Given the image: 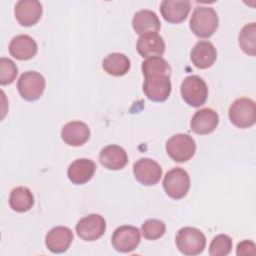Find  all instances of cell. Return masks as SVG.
<instances>
[{
  "mask_svg": "<svg viewBox=\"0 0 256 256\" xmlns=\"http://www.w3.org/2000/svg\"><path fill=\"white\" fill-rule=\"evenodd\" d=\"M178 250L187 256L200 254L206 246V237L202 231L194 227L181 228L175 237Z\"/></svg>",
  "mask_w": 256,
  "mask_h": 256,
  "instance_id": "2",
  "label": "cell"
},
{
  "mask_svg": "<svg viewBox=\"0 0 256 256\" xmlns=\"http://www.w3.org/2000/svg\"><path fill=\"white\" fill-rule=\"evenodd\" d=\"M166 231V225L158 219H148L141 227L142 235L147 240H157L161 238Z\"/></svg>",
  "mask_w": 256,
  "mask_h": 256,
  "instance_id": "26",
  "label": "cell"
},
{
  "mask_svg": "<svg viewBox=\"0 0 256 256\" xmlns=\"http://www.w3.org/2000/svg\"><path fill=\"white\" fill-rule=\"evenodd\" d=\"M143 92L148 99L154 102H163L168 99L171 93L170 75L165 73H146L143 74Z\"/></svg>",
  "mask_w": 256,
  "mask_h": 256,
  "instance_id": "3",
  "label": "cell"
},
{
  "mask_svg": "<svg viewBox=\"0 0 256 256\" xmlns=\"http://www.w3.org/2000/svg\"><path fill=\"white\" fill-rule=\"evenodd\" d=\"M219 19L212 7L197 6L191 15L189 27L194 35L199 38H209L217 30Z\"/></svg>",
  "mask_w": 256,
  "mask_h": 256,
  "instance_id": "1",
  "label": "cell"
},
{
  "mask_svg": "<svg viewBox=\"0 0 256 256\" xmlns=\"http://www.w3.org/2000/svg\"><path fill=\"white\" fill-rule=\"evenodd\" d=\"M9 205L16 212H27L34 205V196L29 188L19 186L10 192Z\"/></svg>",
  "mask_w": 256,
  "mask_h": 256,
  "instance_id": "24",
  "label": "cell"
},
{
  "mask_svg": "<svg viewBox=\"0 0 256 256\" xmlns=\"http://www.w3.org/2000/svg\"><path fill=\"white\" fill-rule=\"evenodd\" d=\"M232 239L226 234H219L213 238L209 246L211 256H226L232 250Z\"/></svg>",
  "mask_w": 256,
  "mask_h": 256,
  "instance_id": "27",
  "label": "cell"
},
{
  "mask_svg": "<svg viewBox=\"0 0 256 256\" xmlns=\"http://www.w3.org/2000/svg\"><path fill=\"white\" fill-rule=\"evenodd\" d=\"M99 161L102 166L109 170H120L128 163V156L122 147L111 144L100 151Z\"/></svg>",
  "mask_w": 256,
  "mask_h": 256,
  "instance_id": "21",
  "label": "cell"
},
{
  "mask_svg": "<svg viewBox=\"0 0 256 256\" xmlns=\"http://www.w3.org/2000/svg\"><path fill=\"white\" fill-rule=\"evenodd\" d=\"M256 25L254 22L246 24L239 34V46L248 55L256 54Z\"/></svg>",
  "mask_w": 256,
  "mask_h": 256,
  "instance_id": "25",
  "label": "cell"
},
{
  "mask_svg": "<svg viewBox=\"0 0 256 256\" xmlns=\"http://www.w3.org/2000/svg\"><path fill=\"white\" fill-rule=\"evenodd\" d=\"M191 3L187 0H164L160 4L162 17L169 23H181L189 15Z\"/></svg>",
  "mask_w": 256,
  "mask_h": 256,
  "instance_id": "16",
  "label": "cell"
},
{
  "mask_svg": "<svg viewBox=\"0 0 256 256\" xmlns=\"http://www.w3.org/2000/svg\"><path fill=\"white\" fill-rule=\"evenodd\" d=\"M45 85L46 81L42 74L36 71H27L19 77L17 89L24 100L36 101L42 96Z\"/></svg>",
  "mask_w": 256,
  "mask_h": 256,
  "instance_id": "8",
  "label": "cell"
},
{
  "mask_svg": "<svg viewBox=\"0 0 256 256\" xmlns=\"http://www.w3.org/2000/svg\"><path fill=\"white\" fill-rule=\"evenodd\" d=\"M165 148L168 156L173 161L184 163L194 156L196 152V143L190 135L178 133L168 139Z\"/></svg>",
  "mask_w": 256,
  "mask_h": 256,
  "instance_id": "4",
  "label": "cell"
},
{
  "mask_svg": "<svg viewBox=\"0 0 256 256\" xmlns=\"http://www.w3.org/2000/svg\"><path fill=\"white\" fill-rule=\"evenodd\" d=\"M255 244L253 241L250 240H244L240 243H238L236 248V254L238 256L241 255H255Z\"/></svg>",
  "mask_w": 256,
  "mask_h": 256,
  "instance_id": "30",
  "label": "cell"
},
{
  "mask_svg": "<svg viewBox=\"0 0 256 256\" xmlns=\"http://www.w3.org/2000/svg\"><path fill=\"white\" fill-rule=\"evenodd\" d=\"M218 123L219 116L217 112L210 108H203L195 112L191 119L190 127L198 135H207L216 129Z\"/></svg>",
  "mask_w": 256,
  "mask_h": 256,
  "instance_id": "14",
  "label": "cell"
},
{
  "mask_svg": "<svg viewBox=\"0 0 256 256\" xmlns=\"http://www.w3.org/2000/svg\"><path fill=\"white\" fill-rule=\"evenodd\" d=\"M76 233L84 241H95L103 236L106 230L105 219L96 213L81 218L76 224Z\"/></svg>",
  "mask_w": 256,
  "mask_h": 256,
  "instance_id": "10",
  "label": "cell"
},
{
  "mask_svg": "<svg viewBox=\"0 0 256 256\" xmlns=\"http://www.w3.org/2000/svg\"><path fill=\"white\" fill-rule=\"evenodd\" d=\"M190 177L186 170L176 167L169 170L163 179V188L166 194L173 199H181L190 189Z\"/></svg>",
  "mask_w": 256,
  "mask_h": 256,
  "instance_id": "7",
  "label": "cell"
},
{
  "mask_svg": "<svg viewBox=\"0 0 256 256\" xmlns=\"http://www.w3.org/2000/svg\"><path fill=\"white\" fill-rule=\"evenodd\" d=\"M90 129L82 121H70L61 130V138L65 144L72 147L84 145L90 138Z\"/></svg>",
  "mask_w": 256,
  "mask_h": 256,
  "instance_id": "13",
  "label": "cell"
},
{
  "mask_svg": "<svg viewBox=\"0 0 256 256\" xmlns=\"http://www.w3.org/2000/svg\"><path fill=\"white\" fill-rule=\"evenodd\" d=\"M42 12V4L37 0H20L14 8L16 20L25 27L35 25L40 20Z\"/></svg>",
  "mask_w": 256,
  "mask_h": 256,
  "instance_id": "12",
  "label": "cell"
},
{
  "mask_svg": "<svg viewBox=\"0 0 256 256\" xmlns=\"http://www.w3.org/2000/svg\"><path fill=\"white\" fill-rule=\"evenodd\" d=\"M9 53L18 60H29L33 58L38 51L36 41L29 35L20 34L12 38L9 43Z\"/></svg>",
  "mask_w": 256,
  "mask_h": 256,
  "instance_id": "19",
  "label": "cell"
},
{
  "mask_svg": "<svg viewBox=\"0 0 256 256\" xmlns=\"http://www.w3.org/2000/svg\"><path fill=\"white\" fill-rule=\"evenodd\" d=\"M73 241L71 229L65 226L52 228L45 237V245L52 253H63L68 250Z\"/></svg>",
  "mask_w": 256,
  "mask_h": 256,
  "instance_id": "15",
  "label": "cell"
},
{
  "mask_svg": "<svg viewBox=\"0 0 256 256\" xmlns=\"http://www.w3.org/2000/svg\"><path fill=\"white\" fill-rule=\"evenodd\" d=\"M96 164L87 158L74 160L67 169L68 179L76 185L87 183L94 176Z\"/></svg>",
  "mask_w": 256,
  "mask_h": 256,
  "instance_id": "20",
  "label": "cell"
},
{
  "mask_svg": "<svg viewBox=\"0 0 256 256\" xmlns=\"http://www.w3.org/2000/svg\"><path fill=\"white\" fill-rule=\"evenodd\" d=\"M133 174L140 184L152 186L159 182L162 176V168L150 158H141L134 163Z\"/></svg>",
  "mask_w": 256,
  "mask_h": 256,
  "instance_id": "11",
  "label": "cell"
},
{
  "mask_svg": "<svg viewBox=\"0 0 256 256\" xmlns=\"http://www.w3.org/2000/svg\"><path fill=\"white\" fill-rule=\"evenodd\" d=\"M102 67L107 74L120 77L127 74V72L130 70L131 63L126 55L114 52L108 54L103 59Z\"/></svg>",
  "mask_w": 256,
  "mask_h": 256,
  "instance_id": "23",
  "label": "cell"
},
{
  "mask_svg": "<svg viewBox=\"0 0 256 256\" xmlns=\"http://www.w3.org/2000/svg\"><path fill=\"white\" fill-rule=\"evenodd\" d=\"M141 241L140 231L137 227L123 225L117 227L112 235L111 243L113 248L122 253L132 252L137 248Z\"/></svg>",
  "mask_w": 256,
  "mask_h": 256,
  "instance_id": "9",
  "label": "cell"
},
{
  "mask_svg": "<svg viewBox=\"0 0 256 256\" xmlns=\"http://www.w3.org/2000/svg\"><path fill=\"white\" fill-rule=\"evenodd\" d=\"M180 92L183 100L192 107H200L205 104L208 97L206 82L198 75H190L181 83Z\"/></svg>",
  "mask_w": 256,
  "mask_h": 256,
  "instance_id": "6",
  "label": "cell"
},
{
  "mask_svg": "<svg viewBox=\"0 0 256 256\" xmlns=\"http://www.w3.org/2000/svg\"><path fill=\"white\" fill-rule=\"evenodd\" d=\"M136 49L143 58L161 57L165 52V42L158 33H146L138 38Z\"/></svg>",
  "mask_w": 256,
  "mask_h": 256,
  "instance_id": "17",
  "label": "cell"
},
{
  "mask_svg": "<svg viewBox=\"0 0 256 256\" xmlns=\"http://www.w3.org/2000/svg\"><path fill=\"white\" fill-rule=\"evenodd\" d=\"M132 27L135 33L141 36L146 33H157L160 30L161 23L155 12L143 9L134 14Z\"/></svg>",
  "mask_w": 256,
  "mask_h": 256,
  "instance_id": "22",
  "label": "cell"
},
{
  "mask_svg": "<svg viewBox=\"0 0 256 256\" xmlns=\"http://www.w3.org/2000/svg\"><path fill=\"white\" fill-rule=\"evenodd\" d=\"M141 69L143 74L159 72L171 75V67L169 63L162 57L147 58L145 61L142 62Z\"/></svg>",
  "mask_w": 256,
  "mask_h": 256,
  "instance_id": "28",
  "label": "cell"
},
{
  "mask_svg": "<svg viewBox=\"0 0 256 256\" xmlns=\"http://www.w3.org/2000/svg\"><path fill=\"white\" fill-rule=\"evenodd\" d=\"M18 73L16 64L9 58L0 59V84L8 85L14 82Z\"/></svg>",
  "mask_w": 256,
  "mask_h": 256,
  "instance_id": "29",
  "label": "cell"
},
{
  "mask_svg": "<svg viewBox=\"0 0 256 256\" xmlns=\"http://www.w3.org/2000/svg\"><path fill=\"white\" fill-rule=\"evenodd\" d=\"M190 59L199 69L210 68L217 59V51L210 41H199L191 50Z\"/></svg>",
  "mask_w": 256,
  "mask_h": 256,
  "instance_id": "18",
  "label": "cell"
},
{
  "mask_svg": "<svg viewBox=\"0 0 256 256\" xmlns=\"http://www.w3.org/2000/svg\"><path fill=\"white\" fill-rule=\"evenodd\" d=\"M228 115L234 126L242 129L251 127L256 121V104L250 98H238L231 104Z\"/></svg>",
  "mask_w": 256,
  "mask_h": 256,
  "instance_id": "5",
  "label": "cell"
}]
</instances>
